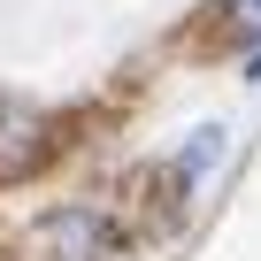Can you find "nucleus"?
I'll return each instance as SVG.
<instances>
[{
    "label": "nucleus",
    "mask_w": 261,
    "mask_h": 261,
    "mask_svg": "<svg viewBox=\"0 0 261 261\" xmlns=\"http://www.w3.org/2000/svg\"><path fill=\"white\" fill-rule=\"evenodd\" d=\"M39 253L46 261H108L115 223L100 207H54V215H39Z\"/></svg>",
    "instance_id": "obj_1"
},
{
    "label": "nucleus",
    "mask_w": 261,
    "mask_h": 261,
    "mask_svg": "<svg viewBox=\"0 0 261 261\" xmlns=\"http://www.w3.org/2000/svg\"><path fill=\"white\" fill-rule=\"evenodd\" d=\"M39 162H46V115L23 108V100H0V185L31 177Z\"/></svg>",
    "instance_id": "obj_2"
},
{
    "label": "nucleus",
    "mask_w": 261,
    "mask_h": 261,
    "mask_svg": "<svg viewBox=\"0 0 261 261\" xmlns=\"http://www.w3.org/2000/svg\"><path fill=\"white\" fill-rule=\"evenodd\" d=\"M207 162H223V123H207V130H200V139L185 146V162H177V169H185V177H200Z\"/></svg>",
    "instance_id": "obj_3"
},
{
    "label": "nucleus",
    "mask_w": 261,
    "mask_h": 261,
    "mask_svg": "<svg viewBox=\"0 0 261 261\" xmlns=\"http://www.w3.org/2000/svg\"><path fill=\"white\" fill-rule=\"evenodd\" d=\"M223 31H238V39H261V0H223Z\"/></svg>",
    "instance_id": "obj_4"
},
{
    "label": "nucleus",
    "mask_w": 261,
    "mask_h": 261,
    "mask_svg": "<svg viewBox=\"0 0 261 261\" xmlns=\"http://www.w3.org/2000/svg\"><path fill=\"white\" fill-rule=\"evenodd\" d=\"M246 77H253V85H261V46H253V62H246Z\"/></svg>",
    "instance_id": "obj_5"
}]
</instances>
